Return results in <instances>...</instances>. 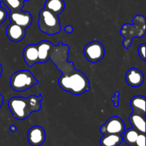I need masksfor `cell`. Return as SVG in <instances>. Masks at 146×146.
Here are the masks:
<instances>
[{"instance_id":"cell-1","label":"cell","mask_w":146,"mask_h":146,"mask_svg":"<svg viewBox=\"0 0 146 146\" xmlns=\"http://www.w3.org/2000/svg\"><path fill=\"white\" fill-rule=\"evenodd\" d=\"M38 53V63L51 60L61 72L58 85L64 91L74 95H81L90 90V82L81 71L76 69L73 62H68L70 48L61 41L54 46L48 41H41L36 44Z\"/></svg>"},{"instance_id":"cell-2","label":"cell","mask_w":146,"mask_h":146,"mask_svg":"<svg viewBox=\"0 0 146 146\" xmlns=\"http://www.w3.org/2000/svg\"><path fill=\"white\" fill-rule=\"evenodd\" d=\"M42 96L31 95L28 98L12 97L8 101V106L13 116L17 120L23 121L32 113L37 112L41 108Z\"/></svg>"},{"instance_id":"cell-3","label":"cell","mask_w":146,"mask_h":146,"mask_svg":"<svg viewBox=\"0 0 146 146\" xmlns=\"http://www.w3.org/2000/svg\"><path fill=\"white\" fill-rule=\"evenodd\" d=\"M133 24H125L123 25L120 34L124 37L123 45L124 48H128L131 46L133 38H142L145 34V18L143 15H136L133 19Z\"/></svg>"},{"instance_id":"cell-4","label":"cell","mask_w":146,"mask_h":146,"mask_svg":"<svg viewBox=\"0 0 146 146\" xmlns=\"http://www.w3.org/2000/svg\"><path fill=\"white\" fill-rule=\"evenodd\" d=\"M38 27L43 33L48 35H55L61 30L60 20L58 15L43 8L39 11Z\"/></svg>"},{"instance_id":"cell-5","label":"cell","mask_w":146,"mask_h":146,"mask_svg":"<svg viewBox=\"0 0 146 146\" xmlns=\"http://www.w3.org/2000/svg\"><path fill=\"white\" fill-rule=\"evenodd\" d=\"M38 84L32 73L28 70H20L16 71L10 78V86L15 91L23 92Z\"/></svg>"},{"instance_id":"cell-6","label":"cell","mask_w":146,"mask_h":146,"mask_svg":"<svg viewBox=\"0 0 146 146\" xmlns=\"http://www.w3.org/2000/svg\"><path fill=\"white\" fill-rule=\"evenodd\" d=\"M84 54L89 62L97 63L101 61L105 55V48L102 43L98 41H93L86 45Z\"/></svg>"},{"instance_id":"cell-7","label":"cell","mask_w":146,"mask_h":146,"mask_svg":"<svg viewBox=\"0 0 146 146\" xmlns=\"http://www.w3.org/2000/svg\"><path fill=\"white\" fill-rule=\"evenodd\" d=\"M125 131V123L118 116H113L100 128V132L103 135L106 134H118L122 135Z\"/></svg>"},{"instance_id":"cell-8","label":"cell","mask_w":146,"mask_h":146,"mask_svg":"<svg viewBox=\"0 0 146 146\" xmlns=\"http://www.w3.org/2000/svg\"><path fill=\"white\" fill-rule=\"evenodd\" d=\"M8 17L11 23L17 24L26 29L31 26L33 21L31 14L29 11H24L22 10L10 11Z\"/></svg>"},{"instance_id":"cell-9","label":"cell","mask_w":146,"mask_h":146,"mask_svg":"<svg viewBox=\"0 0 146 146\" xmlns=\"http://www.w3.org/2000/svg\"><path fill=\"white\" fill-rule=\"evenodd\" d=\"M27 140L31 145H41L46 141L45 131L39 125L31 127L27 133Z\"/></svg>"},{"instance_id":"cell-10","label":"cell","mask_w":146,"mask_h":146,"mask_svg":"<svg viewBox=\"0 0 146 146\" xmlns=\"http://www.w3.org/2000/svg\"><path fill=\"white\" fill-rule=\"evenodd\" d=\"M125 81L131 87L141 86L144 81V75L141 70L131 68L125 74Z\"/></svg>"},{"instance_id":"cell-11","label":"cell","mask_w":146,"mask_h":146,"mask_svg":"<svg viewBox=\"0 0 146 146\" xmlns=\"http://www.w3.org/2000/svg\"><path fill=\"white\" fill-rule=\"evenodd\" d=\"M7 36L10 41L13 42H19L26 35V29L17 25V24L11 23L8 25L6 29Z\"/></svg>"},{"instance_id":"cell-12","label":"cell","mask_w":146,"mask_h":146,"mask_svg":"<svg viewBox=\"0 0 146 146\" xmlns=\"http://www.w3.org/2000/svg\"><path fill=\"white\" fill-rule=\"evenodd\" d=\"M23 56L29 67H32L38 63V53L36 44H29L24 48Z\"/></svg>"},{"instance_id":"cell-13","label":"cell","mask_w":146,"mask_h":146,"mask_svg":"<svg viewBox=\"0 0 146 146\" xmlns=\"http://www.w3.org/2000/svg\"><path fill=\"white\" fill-rule=\"evenodd\" d=\"M129 121L133 128L136 130L139 133H145V115L133 112L130 115Z\"/></svg>"},{"instance_id":"cell-14","label":"cell","mask_w":146,"mask_h":146,"mask_svg":"<svg viewBox=\"0 0 146 146\" xmlns=\"http://www.w3.org/2000/svg\"><path fill=\"white\" fill-rule=\"evenodd\" d=\"M145 97L138 95L133 97L130 101V104L133 113L145 115Z\"/></svg>"},{"instance_id":"cell-15","label":"cell","mask_w":146,"mask_h":146,"mask_svg":"<svg viewBox=\"0 0 146 146\" xmlns=\"http://www.w3.org/2000/svg\"><path fill=\"white\" fill-rule=\"evenodd\" d=\"M122 142V135L118 134H106L100 140L101 146H119Z\"/></svg>"},{"instance_id":"cell-16","label":"cell","mask_w":146,"mask_h":146,"mask_svg":"<svg viewBox=\"0 0 146 146\" xmlns=\"http://www.w3.org/2000/svg\"><path fill=\"white\" fill-rule=\"evenodd\" d=\"M44 8L51 12L58 15L63 12L65 9V2L64 0H46Z\"/></svg>"},{"instance_id":"cell-17","label":"cell","mask_w":146,"mask_h":146,"mask_svg":"<svg viewBox=\"0 0 146 146\" xmlns=\"http://www.w3.org/2000/svg\"><path fill=\"white\" fill-rule=\"evenodd\" d=\"M138 135H139V133L135 129L131 128L126 131L125 130L121 135H122L123 141H124L127 145L130 146L135 143Z\"/></svg>"},{"instance_id":"cell-18","label":"cell","mask_w":146,"mask_h":146,"mask_svg":"<svg viewBox=\"0 0 146 146\" xmlns=\"http://www.w3.org/2000/svg\"><path fill=\"white\" fill-rule=\"evenodd\" d=\"M9 11L21 10L24 7V1L22 0H1Z\"/></svg>"},{"instance_id":"cell-19","label":"cell","mask_w":146,"mask_h":146,"mask_svg":"<svg viewBox=\"0 0 146 146\" xmlns=\"http://www.w3.org/2000/svg\"><path fill=\"white\" fill-rule=\"evenodd\" d=\"M9 10L3 2H0V25L6 21L9 13Z\"/></svg>"},{"instance_id":"cell-20","label":"cell","mask_w":146,"mask_h":146,"mask_svg":"<svg viewBox=\"0 0 146 146\" xmlns=\"http://www.w3.org/2000/svg\"><path fill=\"white\" fill-rule=\"evenodd\" d=\"M138 55H139L140 58H141L143 61H145L146 56H145V43L141 44V45L138 46Z\"/></svg>"},{"instance_id":"cell-21","label":"cell","mask_w":146,"mask_h":146,"mask_svg":"<svg viewBox=\"0 0 146 146\" xmlns=\"http://www.w3.org/2000/svg\"><path fill=\"white\" fill-rule=\"evenodd\" d=\"M119 99H120V92L119 91H115V94H114L113 96L111 98L113 103V105L115 107H118L119 106Z\"/></svg>"},{"instance_id":"cell-22","label":"cell","mask_w":146,"mask_h":146,"mask_svg":"<svg viewBox=\"0 0 146 146\" xmlns=\"http://www.w3.org/2000/svg\"><path fill=\"white\" fill-rule=\"evenodd\" d=\"M64 31L66 33H68V34H71L74 31V28H73L72 26L67 25L64 27Z\"/></svg>"},{"instance_id":"cell-23","label":"cell","mask_w":146,"mask_h":146,"mask_svg":"<svg viewBox=\"0 0 146 146\" xmlns=\"http://www.w3.org/2000/svg\"><path fill=\"white\" fill-rule=\"evenodd\" d=\"M9 130L11 131V132L15 133L16 131H17V126H16V125H10V126H9Z\"/></svg>"},{"instance_id":"cell-24","label":"cell","mask_w":146,"mask_h":146,"mask_svg":"<svg viewBox=\"0 0 146 146\" xmlns=\"http://www.w3.org/2000/svg\"><path fill=\"white\" fill-rule=\"evenodd\" d=\"M3 101H4V96L0 94V108H1V106H2Z\"/></svg>"},{"instance_id":"cell-25","label":"cell","mask_w":146,"mask_h":146,"mask_svg":"<svg viewBox=\"0 0 146 146\" xmlns=\"http://www.w3.org/2000/svg\"><path fill=\"white\" fill-rule=\"evenodd\" d=\"M1 74H2V66L0 64V77H1Z\"/></svg>"},{"instance_id":"cell-26","label":"cell","mask_w":146,"mask_h":146,"mask_svg":"<svg viewBox=\"0 0 146 146\" xmlns=\"http://www.w3.org/2000/svg\"><path fill=\"white\" fill-rule=\"evenodd\" d=\"M23 1H29V0H22Z\"/></svg>"},{"instance_id":"cell-27","label":"cell","mask_w":146,"mask_h":146,"mask_svg":"<svg viewBox=\"0 0 146 146\" xmlns=\"http://www.w3.org/2000/svg\"><path fill=\"white\" fill-rule=\"evenodd\" d=\"M0 2H1V0H0Z\"/></svg>"}]
</instances>
